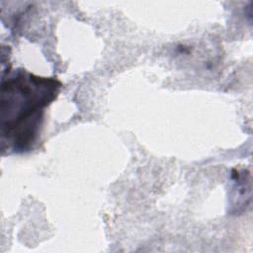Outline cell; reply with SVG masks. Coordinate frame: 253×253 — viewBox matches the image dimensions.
Instances as JSON below:
<instances>
[{"mask_svg": "<svg viewBox=\"0 0 253 253\" xmlns=\"http://www.w3.org/2000/svg\"><path fill=\"white\" fill-rule=\"evenodd\" d=\"M61 83L55 78L25 70L2 82L1 136L8 148L23 152L33 147L42 126L44 108L57 96Z\"/></svg>", "mask_w": 253, "mask_h": 253, "instance_id": "obj_1", "label": "cell"}]
</instances>
